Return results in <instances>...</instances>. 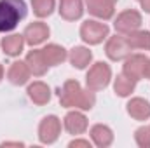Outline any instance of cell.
<instances>
[{"label": "cell", "mask_w": 150, "mask_h": 148, "mask_svg": "<svg viewBox=\"0 0 150 148\" xmlns=\"http://www.w3.org/2000/svg\"><path fill=\"white\" fill-rule=\"evenodd\" d=\"M32 4V11L38 19H45L49 18L54 9H56V0H30Z\"/></svg>", "instance_id": "23"}, {"label": "cell", "mask_w": 150, "mask_h": 148, "mask_svg": "<svg viewBox=\"0 0 150 148\" xmlns=\"http://www.w3.org/2000/svg\"><path fill=\"white\" fill-rule=\"evenodd\" d=\"M142 23H143V18H142L140 11H136V9H126V11L119 12L117 18L113 19V28H115L117 33L127 35L131 32L140 30Z\"/></svg>", "instance_id": "6"}, {"label": "cell", "mask_w": 150, "mask_h": 148, "mask_svg": "<svg viewBox=\"0 0 150 148\" xmlns=\"http://www.w3.org/2000/svg\"><path fill=\"white\" fill-rule=\"evenodd\" d=\"M30 77L32 72L26 65V61H21V59H16L11 63L9 70H7V80L12 84V85H26L30 82Z\"/></svg>", "instance_id": "14"}, {"label": "cell", "mask_w": 150, "mask_h": 148, "mask_svg": "<svg viewBox=\"0 0 150 148\" xmlns=\"http://www.w3.org/2000/svg\"><path fill=\"white\" fill-rule=\"evenodd\" d=\"M4 77H5V70H4V65L0 63V82L4 80Z\"/></svg>", "instance_id": "29"}, {"label": "cell", "mask_w": 150, "mask_h": 148, "mask_svg": "<svg viewBox=\"0 0 150 148\" xmlns=\"http://www.w3.org/2000/svg\"><path fill=\"white\" fill-rule=\"evenodd\" d=\"M147 63V56L142 52H131L122 65V73L129 78H133L134 82H140L143 78V68Z\"/></svg>", "instance_id": "10"}, {"label": "cell", "mask_w": 150, "mask_h": 148, "mask_svg": "<svg viewBox=\"0 0 150 148\" xmlns=\"http://www.w3.org/2000/svg\"><path fill=\"white\" fill-rule=\"evenodd\" d=\"M25 61H26V65H28L33 77H44L49 70V65H47V61L42 54V49H33L32 47V51L26 54Z\"/></svg>", "instance_id": "19"}, {"label": "cell", "mask_w": 150, "mask_h": 148, "mask_svg": "<svg viewBox=\"0 0 150 148\" xmlns=\"http://www.w3.org/2000/svg\"><path fill=\"white\" fill-rule=\"evenodd\" d=\"M136 2H140V0H136Z\"/></svg>", "instance_id": "31"}, {"label": "cell", "mask_w": 150, "mask_h": 148, "mask_svg": "<svg viewBox=\"0 0 150 148\" xmlns=\"http://www.w3.org/2000/svg\"><path fill=\"white\" fill-rule=\"evenodd\" d=\"M108 2H112V4H117V2H119V0H108Z\"/></svg>", "instance_id": "30"}, {"label": "cell", "mask_w": 150, "mask_h": 148, "mask_svg": "<svg viewBox=\"0 0 150 148\" xmlns=\"http://www.w3.org/2000/svg\"><path fill=\"white\" fill-rule=\"evenodd\" d=\"M61 127H63V122H61V118L58 115H45L40 120L37 129L38 141L42 145H54L59 140Z\"/></svg>", "instance_id": "5"}, {"label": "cell", "mask_w": 150, "mask_h": 148, "mask_svg": "<svg viewBox=\"0 0 150 148\" xmlns=\"http://www.w3.org/2000/svg\"><path fill=\"white\" fill-rule=\"evenodd\" d=\"M136 84L138 82H134L133 78L126 77L124 73H119L113 78V92L119 98H131V94L136 89Z\"/></svg>", "instance_id": "21"}, {"label": "cell", "mask_w": 150, "mask_h": 148, "mask_svg": "<svg viewBox=\"0 0 150 148\" xmlns=\"http://www.w3.org/2000/svg\"><path fill=\"white\" fill-rule=\"evenodd\" d=\"M84 4L86 11L100 21H108L115 16V4L108 0H84Z\"/></svg>", "instance_id": "11"}, {"label": "cell", "mask_w": 150, "mask_h": 148, "mask_svg": "<svg viewBox=\"0 0 150 148\" xmlns=\"http://www.w3.org/2000/svg\"><path fill=\"white\" fill-rule=\"evenodd\" d=\"M127 44L133 51H150V32L149 30H136L126 35Z\"/></svg>", "instance_id": "22"}, {"label": "cell", "mask_w": 150, "mask_h": 148, "mask_svg": "<svg viewBox=\"0 0 150 148\" xmlns=\"http://www.w3.org/2000/svg\"><path fill=\"white\" fill-rule=\"evenodd\" d=\"M0 147L5 148V147H25V143H21V141H4V143H0Z\"/></svg>", "instance_id": "26"}, {"label": "cell", "mask_w": 150, "mask_h": 148, "mask_svg": "<svg viewBox=\"0 0 150 148\" xmlns=\"http://www.w3.org/2000/svg\"><path fill=\"white\" fill-rule=\"evenodd\" d=\"M58 12L65 21H79L86 12L84 0H59Z\"/></svg>", "instance_id": "12"}, {"label": "cell", "mask_w": 150, "mask_h": 148, "mask_svg": "<svg viewBox=\"0 0 150 148\" xmlns=\"http://www.w3.org/2000/svg\"><path fill=\"white\" fill-rule=\"evenodd\" d=\"M26 94H28V98H30V101H32L33 105L44 106V105H47V103L51 101V94H52V92H51V87H49L45 82H42V80H33V82L28 84Z\"/></svg>", "instance_id": "13"}, {"label": "cell", "mask_w": 150, "mask_h": 148, "mask_svg": "<svg viewBox=\"0 0 150 148\" xmlns=\"http://www.w3.org/2000/svg\"><path fill=\"white\" fill-rule=\"evenodd\" d=\"M63 129L72 134V136H80L89 129V120L86 117V113L82 110H72L67 111V115L63 117Z\"/></svg>", "instance_id": "8"}, {"label": "cell", "mask_w": 150, "mask_h": 148, "mask_svg": "<svg viewBox=\"0 0 150 148\" xmlns=\"http://www.w3.org/2000/svg\"><path fill=\"white\" fill-rule=\"evenodd\" d=\"M25 0H0V33H11L26 18Z\"/></svg>", "instance_id": "2"}, {"label": "cell", "mask_w": 150, "mask_h": 148, "mask_svg": "<svg viewBox=\"0 0 150 148\" xmlns=\"http://www.w3.org/2000/svg\"><path fill=\"white\" fill-rule=\"evenodd\" d=\"M42 54H44L49 68L63 65L68 59V51L63 45H59V44H47V45H44L42 47Z\"/></svg>", "instance_id": "20"}, {"label": "cell", "mask_w": 150, "mask_h": 148, "mask_svg": "<svg viewBox=\"0 0 150 148\" xmlns=\"http://www.w3.org/2000/svg\"><path fill=\"white\" fill-rule=\"evenodd\" d=\"M134 143L140 148H150V125H142L134 131Z\"/></svg>", "instance_id": "24"}, {"label": "cell", "mask_w": 150, "mask_h": 148, "mask_svg": "<svg viewBox=\"0 0 150 148\" xmlns=\"http://www.w3.org/2000/svg\"><path fill=\"white\" fill-rule=\"evenodd\" d=\"M140 5H142L143 12H147V14H150V0H140Z\"/></svg>", "instance_id": "28"}, {"label": "cell", "mask_w": 150, "mask_h": 148, "mask_svg": "<svg viewBox=\"0 0 150 148\" xmlns=\"http://www.w3.org/2000/svg\"><path fill=\"white\" fill-rule=\"evenodd\" d=\"M89 138H91L93 145L98 147V148L112 147L113 140H115L112 127H108L107 124H94V125L89 129Z\"/></svg>", "instance_id": "16"}, {"label": "cell", "mask_w": 150, "mask_h": 148, "mask_svg": "<svg viewBox=\"0 0 150 148\" xmlns=\"http://www.w3.org/2000/svg\"><path fill=\"white\" fill-rule=\"evenodd\" d=\"M49 35H51V28H49V25L44 23V21H33V23H30V25L25 28V32H23L25 42H26V45H30V47H37L40 44L47 42Z\"/></svg>", "instance_id": "9"}, {"label": "cell", "mask_w": 150, "mask_h": 148, "mask_svg": "<svg viewBox=\"0 0 150 148\" xmlns=\"http://www.w3.org/2000/svg\"><path fill=\"white\" fill-rule=\"evenodd\" d=\"M126 111L131 118L138 120V122H145L150 118V101L145 98H140V96H134L127 101L126 105Z\"/></svg>", "instance_id": "17"}, {"label": "cell", "mask_w": 150, "mask_h": 148, "mask_svg": "<svg viewBox=\"0 0 150 148\" xmlns=\"http://www.w3.org/2000/svg\"><path fill=\"white\" fill-rule=\"evenodd\" d=\"M91 147H93L91 140H82V138H77V136H75V140H72L68 143V148H91Z\"/></svg>", "instance_id": "25"}, {"label": "cell", "mask_w": 150, "mask_h": 148, "mask_svg": "<svg viewBox=\"0 0 150 148\" xmlns=\"http://www.w3.org/2000/svg\"><path fill=\"white\" fill-rule=\"evenodd\" d=\"M131 52H133V49L127 44L126 35H122V33H115L112 37L108 35L107 42H105V54L110 61H124Z\"/></svg>", "instance_id": "7"}, {"label": "cell", "mask_w": 150, "mask_h": 148, "mask_svg": "<svg viewBox=\"0 0 150 148\" xmlns=\"http://www.w3.org/2000/svg\"><path fill=\"white\" fill-rule=\"evenodd\" d=\"M143 78L150 80V58H147V63H145V68H143Z\"/></svg>", "instance_id": "27"}, {"label": "cell", "mask_w": 150, "mask_h": 148, "mask_svg": "<svg viewBox=\"0 0 150 148\" xmlns=\"http://www.w3.org/2000/svg\"><path fill=\"white\" fill-rule=\"evenodd\" d=\"M112 82V68L108 63L105 61H96L89 66L87 73H86V87L98 92L103 91L110 85Z\"/></svg>", "instance_id": "3"}, {"label": "cell", "mask_w": 150, "mask_h": 148, "mask_svg": "<svg viewBox=\"0 0 150 148\" xmlns=\"http://www.w3.org/2000/svg\"><path fill=\"white\" fill-rule=\"evenodd\" d=\"M26 42L23 33H9L5 37H2L0 40V47H2V52L9 58H18L21 56L23 49H25Z\"/></svg>", "instance_id": "18"}, {"label": "cell", "mask_w": 150, "mask_h": 148, "mask_svg": "<svg viewBox=\"0 0 150 148\" xmlns=\"http://www.w3.org/2000/svg\"><path fill=\"white\" fill-rule=\"evenodd\" d=\"M59 105L67 110H82V111H89L94 108L96 105V94L91 89H84L80 85L79 80L75 78H68L65 80L63 87L59 89Z\"/></svg>", "instance_id": "1"}, {"label": "cell", "mask_w": 150, "mask_h": 148, "mask_svg": "<svg viewBox=\"0 0 150 148\" xmlns=\"http://www.w3.org/2000/svg\"><path fill=\"white\" fill-rule=\"evenodd\" d=\"M68 61L77 70H87L93 65V51L86 45H75L68 51Z\"/></svg>", "instance_id": "15"}, {"label": "cell", "mask_w": 150, "mask_h": 148, "mask_svg": "<svg viewBox=\"0 0 150 148\" xmlns=\"http://www.w3.org/2000/svg\"><path fill=\"white\" fill-rule=\"evenodd\" d=\"M79 35L84 44L87 45H100L103 40H107L110 35V26L100 19H86L80 25Z\"/></svg>", "instance_id": "4"}]
</instances>
